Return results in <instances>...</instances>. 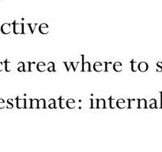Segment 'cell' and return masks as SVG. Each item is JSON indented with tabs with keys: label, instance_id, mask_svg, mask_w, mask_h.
Listing matches in <instances>:
<instances>
[{
	"label": "cell",
	"instance_id": "9c48e42d",
	"mask_svg": "<svg viewBox=\"0 0 162 152\" xmlns=\"http://www.w3.org/2000/svg\"><path fill=\"white\" fill-rule=\"evenodd\" d=\"M123 70V64L120 62H115L113 63V71L115 72H121Z\"/></svg>",
	"mask_w": 162,
	"mask_h": 152
},
{
	"label": "cell",
	"instance_id": "ffe728a7",
	"mask_svg": "<svg viewBox=\"0 0 162 152\" xmlns=\"http://www.w3.org/2000/svg\"><path fill=\"white\" fill-rule=\"evenodd\" d=\"M105 72H109L111 70H113V63L109 62V63H107L105 62Z\"/></svg>",
	"mask_w": 162,
	"mask_h": 152
},
{
	"label": "cell",
	"instance_id": "f546056e",
	"mask_svg": "<svg viewBox=\"0 0 162 152\" xmlns=\"http://www.w3.org/2000/svg\"><path fill=\"white\" fill-rule=\"evenodd\" d=\"M32 105V99H26V102H25V108H31Z\"/></svg>",
	"mask_w": 162,
	"mask_h": 152
},
{
	"label": "cell",
	"instance_id": "9a60e30c",
	"mask_svg": "<svg viewBox=\"0 0 162 152\" xmlns=\"http://www.w3.org/2000/svg\"><path fill=\"white\" fill-rule=\"evenodd\" d=\"M108 101H109V106L111 108H115V107L116 106V101L117 100H115V98H113V97H110L109 99H108Z\"/></svg>",
	"mask_w": 162,
	"mask_h": 152
},
{
	"label": "cell",
	"instance_id": "8fae6325",
	"mask_svg": "<svg viewBox=\"0 0 162 152\" xmlns=\"http://www.w3.org/2000/svg\"><path fill=\"white\" fill-rule=\"evenodd\" d=\"M37 71L40 72H44L47 70V65L44 63V62H40L37 63Z\"/></svg>",
	"mask_w": 162,
	"mask_h": 152
},
{
	"label": "cell",
	"instance_id": "836d02e7",
	"mask_svg": "<svg viewBox=\"0 0 162 152\" xmlns=\"http://www.w3.org/2000/svg\"><path fill=\"white\" fill-rule=\"evenodd\" d=\"M3 63L2 62H0V72L2 71V69H3Z\"/></svg>",
	"mask_w": 162,
	"mask_h": 152
},
{
	"label": "cell",
	"instance_id": "603a6c76",
	"mask_svg": "<svg viewBox=\"0 0 162 152\" xmlns=\"http://www.w3.org/2000/svg\"><path fill=\"white\" fill-rule=\"evenodd\" d=\"M150 108H157V100L153 98V99H150V105H149Z\"/></svg>",
	"mask_w": 162,
	"mask_h": 152
},
{
	"label": "cell",
	"instance_id": "7a4b0ae2",
	"mask_svg": "<svg viewBox=\"0 0 162 152\" xmlns=\"http://www.w3.org/2000/svg\"><path fill=\"white\" fill-rule=\"evenodd\" d=\"M1 32L2 33L7 35V34H10L11 32V23H4L1 26Z\"/></svg>",
	"mask_w": 162,
	"mask_h": 152
},
{
	"label": "cell",
	"instance_id": "e0dca14e",
	"mask_svg": "<svg viewBox=\"0 0 162 152\" xmlns=\"http://www.w3.org/2000/svg\"><path fill=\"white\" fill-rule=\"evenodd\" d=\"M106 108V101L104 98L98 99V108Z\"/></svg>",
	"mask_w": 162,
	"mask_h": 152
},
{
	"label": "cell",
	"instance_id": "484cf974",
	"mask_svg": "<svg viewBox=\"0 0 162 152\" xmlns=\"http://www.w3.org/2000/svg\"><path fill=\"white\" fill-rule=\"evenodd\" d=\"M38 101L37 98H34V99H32V108H38Z\"/></svg>",
	"mask_w": 162,
	"mask_h": 152
},
{
	"label": "cell",
	"instance_id": "cb8c5ba5",
	"mask_svg": "<svg viewBox=\"0 0 162 152\" xmlns=\"http://www.w3.org/2000/svg\"><path fill=\"white\" fill-rule=\"evenodd\" d=\"M91 108H98V99H91Z\"/></svg>",
	"mask_w": 162,
	"mask_h": 152
},
{
	"label": "cell",
	"instance_id": "e575fe53",
	"mask_svg": "<svg viewBox=\"0 0 162 152\" xmlns=\"http://www.w3.org/2000/svg\"><path fill=\"white\" fill-rule=\"evenodd\" d=\"M160 108H162V92H160Z\"/></svg>",
	"mask_w": 162,
	"mask_h": 152
},
{
	"label": "cell",
	"instance_id": "ac0fdd59",
	"mask_svg": "<svg viewBox=\"0 0 162 152\" xmlns=\"http://www.w3.org/2000/svg\"><path fill=\"white\" fill-rule=\"evenodd\" d=\"M47 70L49 72H54L56 71V66H55V63L53 62H49L47 63Z\"/></svg>",
	"mask_w": 162,
	"mask_h": 152
},
{
	"label": "cell",
	"instance_id": "4316f807",
	"mask_svg": "<svg viewBox=\"0 0 162 152\" xmlns=\"http://www.w3.org/2000/svg\"><path fill=\"white\" fill-rule=\"evenodd\" d=\"M28 25H29V30H30V32H31V33L32 34H33V33H34V30H35L37 24V23H29Z\"/></svg>",
	"mask_w": 162,
	"mask_h": 152
},
{
	"label": "cell",
	"instance_id": "6da1fadb",
	"mask_svg": "<svg viewBox=\"0 0 162 152\" xmlns=\"http://www.w3.org/2000/svg\"><path fill=\"white\" fill-rule=\"evenodd\" d=\"M23 23H18L16 21L13 22V31L14 34H25V28Z\"/></svg>",
	"mask_w": 162,
	"mask_h": 152
},
{
	"label": "cell",
	"instance_id": "7402d4cb",
	"mask_svg": "<svg viewBox=\"0 0 162 152\" xmlns=\"http://www.w3.org/2000/svg\"><path fill=\"white\" fill-rule=\"evenodd\" d=\"M18 71L19 72L26 71V70H25V64L23 62H20V63H18Z\"/></svg>",
	"mask_w": 162,
	"mask_h": 152
},
{
	"label": "cell",
	"instance_id": "3957f363",
	"mask_svg": "<svg viewBox=\"0 0 162 152\" xmlns=\"http://www.w3.org/2000/svg\"><path fill=\"white\" fill-rule=\"evenodd\" d=\"M39 32H40L41 34H47L49 33V26L47 25V24L46 23H42L39 26Z\"/></svg>",
	"mask_w": 162,
	"mask_h": 152
},
{
	"label": "cell",
	"instance_id": "4fadbf2b",
	"mask_svg": "<svg viewBox=\"0 0 162 152\" xmlns=\"http://www.w3.org/2000/svg\"><path fill=\"white\" fill-rule=\"evenodd\" d=\"M147 108V101L146 100L142 98V99H138V108Z\"/></svg>",
	"mask_w": 162,
	"mask_h": 152
},
{
	"label": "cell",
	"instance_id": "f1b7e54d",
	"mask_svg": "<svg viewBox=\"0 0 162 152\" xmlns=\"http://www.w3.org/2000/svg\"><path fill=\"white\" fill-rule=\"evenodd\" d=\"M64 65L65 67H66V71H67L68 72L70 71V68H71L72 67H71V63L70 62H64Z\"/></svg>",
	"mask_w": 162,
	"mask_h": 152
},
{
	"label": "cell",
	"instance_id": "83f0119b",
	"mask_svg": "<svg viewBox=\"0 0 162 152\" xmlns=\"http://www.w3.org/2000/svg\"><path fill=\"white\" fill-rule=\"evenodd\" d=\"M7 108H10V109H11V108H14V104H13V99H11V98H9V99L7 100Z\"/></svg>",
	"mask_w": 162,
	"mask_h": 152
},
{
	"label": "cell",
	"instance_id": "277c9868",
	"mask_svg": "<svg viewBox=\"0 0 162 152\" xmlns=\"http://www.w3.org/2000/svg\"><path fill=\"white\" fill-rule=\"evenodd\" d=\"M16 101H17V108H25V102H26L25 98H19L18 97H17Z\"/></svg>",
	"mask_w": 162,
	"mask_h": 152
},
{
	"label": "cell",
	"instance_id": "7c38bea8",
	"mask_svg": "<svg viewBox=\"0 0 162 152\" xmlns=\"http://www.w3.org/2000/svg\"><path fill=\"white\" fill-rule=\"evenodd\" d=\"M93 70L97 72H101L103 70V64L101 62H96L93 64Z\"/></svg>",
	"mask_w": 162,
	"mask_h": 152
},
{
	"label": "cell",
	"instance_id": "1f68e13d",
	"mask_svg": "<svg viewBox=\"0 0 162 152\" xmlns=\"http://www.w3.org/2000/svg\"><path fill=\"white\" fill-rule=\"evenodd\" d=\"M157 71L161 72L162 71V63L161 62H158L157 63Z\"/></svg>",
	"mask_w": 162,
	"mask_h": 152
},
{
	"label": "cell",
	"instance_id": "8992f818",
	"mask_svg": "<svg viewBox=\"0 0 162 152\" xmlns=\"http://www.w3.org/2000/svg\"><path fill=\"white\" fill-rule=\"evenodd\" d=\"M82 72H90V63L89 62H84V56H82Z\"/></svg>",
	"mask_w": 162,
	"mask_h": 152
},
{
	"label": "cell",
	"instance_id": "5bb4252c",
	"mask_svg": "<svg viewBox=\"0 0 162 152\" xmlns=\"http://www.w3.org/2000/svg\"><path fill=\"white\" fill-rule=\"evenodd\" d=\"M131 71L132 72H136L137 71H138V63L136 62L134 60H132L131 61Z\"/></svg>",
	"mask_w": 162,
	"mask_h": 152
},
{
	"label": "cell",
	"instance_id": "ba28073f",
	"mask_svg": "<svg viewBox=\"0 0 162 152\" xmlns=\"http://www.w3.org/2000/svg\"><path fill=\"white\" fill-rule=\"evenodd\" d=\"M127 105V102L123 98H119V99H117L116 101V107L119 108H120V109H123Z\"/></svg>",
	"mask_w": 162,
	"mask_h": 152
},
{
	"label": "cell",
	"instance_id": "d6a6232c",
	"mask_svg": "<svg viewBox=\"0 0 162 152\" xmlns=\"http://www.w3.org/2000/svg\"><path fill=\"white\" fill-rule=\"evenodd\" d=\"M6 103L5 101H4L2 98H0V109H2V108H5Z\"/></svg>",
	"mask_w": 162,
	"mask_h": 152
},
{
	"label": "cell",
	"instance_id": "d6986e66",
	"mask_svg": "<svg viewBox=\"0 0 162 152\" xmlns=\"http://www.w3.org/2000/svg\"><path fill=\"white\" fill-rule=\"evenodd\" d=\"M4 64H5V71L7 72H10L12 69V65H11V63L8 60H6L4 61Z\"/></svg>",
	"mask_w": 162,
	"mask_h": 152
},
{
	"label": "cell",
	"instance_id": "2e32d148",
	"mask_svg": "<svg viewBox=\"0 0 162 152\" xmlns=\"http://www.w3.org/2000/svg\"><path fill=\"white\" fill-rule=\"evenodd\" d=\"M59 107H60L62 109L65 108V107L66 106V100L64 98H63V97H60V98H59Z\"/></svg>",
	"mask_w": 162,
	"mask_h": 152
},
{
	"label": "cell",
	"instance_id": "5b68a950",
	"mask_svg": "<svg viewBox=\"0 0 162 152\" xmlns=\"http://www.w3.org/2000/svg\"><path fill=\"white\" fill-rule=\"evenodd\" d=\"M128 105L127 108H138V99H127Z\"/></svg>",
	"mask_w": 162,
	"mask_h": 152
},
{
	"label": "cell",
	"instance_id": "d4e9b609",
	"mask_svg": "<svg viewBox=\"0 0 162 152\" xmlns=\"http://www.w3.org/2000/svg\"><path fill=\"white\" fill-rule=\"evenodd\" d=\"M48 108H56V100L53 99V98H52V99L49 100Z\"/></svg>",
	"mask_w": 162,
	"mask_h": 152
},
{
	"label": "cell",
	"instance_id": "44dd1931",
	"mask_svg": "<svg viewBox=\"0 0 162 152\" xmlns=\"http://www.w3.org/2000/svg\"><path fill=\"white\" fill-rule=\"evenodd\" d=\"M46 101L44 98H41L38 101V108H45Z\"/></svg>",
	"mask_w": 162,
	"mask_h": 152
},
{
	"label": "cell",
	"instance_id": "4dcf8cb0",
	"mask_svg": "<svg viewBox=\"0 0 162 152\" xmlns=\"http://www.w3.org/2000/svg\"><path fill=\"white\" fill-rule=\"evenodd\" d=\"M70 63H71V67H72V68H73L74 71H75L77 70V67H78V66H79V62H76V63H74V62H70Z\"/></svg>",
	"mask_w": 162,
	"mask_h": 152
},
{
	"label": "cell",
	"instance_id": "52a82bcc",
	"mask_svg": "<svg viewBox=\"0 0 162 152\" xmlns=\"http://www.w3.org/2000/svg\"><path fill=\"white\" fill-rule=\"evenodd\" d=\"M149 69V65L146 62H141L138 63V71L141 72H146Z\"/></svg>",
	"mask_w": 162,
	"mask_h": 152
},
{
	"label": "cell",
	"instance_id": "30bf717a",
	"mask_svg": "<svg viewBox=\"0 0 162 152\" xmlns=\"http://www.w3.org/2000/svg\"><path fill=\"white\" fill-rule=\"evenodd\" d=\"M75 105H76V102H75L73 98H70V99L66 100V107L70 109H73L75 108Z\"/></svg>",
	"mask_w": 162,
	"mask_h": 152
}]
</instances>
